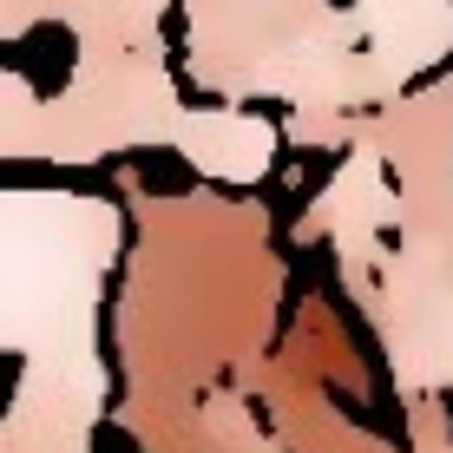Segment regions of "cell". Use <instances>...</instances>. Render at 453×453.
<instances>
[{
    "label": "cell",
    "instance_id": "obj_2",
    "mask_svg": "<svg viewBox=\"0 0 453 453\" xmlns=\"http://www.w3.org/2000/svg\"><path fill=\"white\" fill-rule=\"evenodd\" d=\"M184 80L204 99L368 112L349 0H178Z\"/></svg>",
    "mask_w": 453,
    "mask_h": 453
},
{
    "label": "cell",
    "instance_id": "obj_6",
    "mask_svg": "<svg viewBox=\"0 0 453 453\" xmlns=\"http://www.w3.org/2000/svg\"><path fill=\"white\" fill-rule=\"evenodd\" d=\"M171 151H178L197 178L250 191V184H263L276 171V158H283V119L257 112V105H243V99H204V105L191 99Z\"/></svg>",
    "mask_w": 453,
    "mask_h": 453
},
{
    "label": "cell",
    "instance_id": "obj_4",
    "mask_svg": "<svg viewBox=\"0 0 453 453\" xmlns=\"http://www.w3.org/2000/svg\"><path fill=\"white\" fill-rule=\"evenodd\" d=\"M395 217H401V191H395L388 158L368 145V138H349V145L335 151L329 184L303 204L296 237L303 243H329L335 276H342V289H349V283H362L368 263L381 257V243L395 237Z\"/></svg>",
    "mask_w": 453,
    "mask_h": 453
},
{
    "label": "cell",
    "instance_id": "obj_5",
    "mask_svg": "<svg viewBox=\"0 0 453 453\" xmlns=\"http://www.w3.org/2000/svg\"><path fill=\"white\" fill-rule=\"evenodd\" d=\"M368 112L453 59V0H349Z\"/></svg>",
    "mask_w": 453,
    "mask_h": 453
},
{
    "label": "cell",
    "instance_id": "obj_3",
    "mask_svg": "<svg viewBox=\"0 0 453 453\" xmlns=\"http://www.w3.org/2000/svg\"><path fill=\"white\" fill-rule=\"evenodd\" d=\"M184 80L171 66V46H80L73 80L40 99V158L46 165H99L112 151L178 145L184 125Z\"/></svg>",
    "mask_w": 453,
    "mask_h": 453
},
{
    "label": "cell",
    "instance_id": "obj_7",
    "mask_svg": "<svg viewBox=\"0 0 453 453\" xmlns=\"http://www.w3.org/2000/svg\"><path fill=\"white\" fill-rule=\"evenodd\" d=\"M165 7L178 0H13L7 40L27 34L34 20H59L80 46H145L165 40Z\"/></svg>",
    "mask_w": 453,
    "mask_h": 453
},
{
    "label": "cell",
    "instance_id": "obj_1",
    "mask_svg": "<svg viewBox=\"0 0 453 453\" xmlns=\"http://www.w3.org/2000/svg\"><path fill=\"white\" fill-rule=\"evenodd\" d=\"M349 138L381 151L401 191L395 237L349 296L381 342L395 395L453 401V73H427L374 112H283V145L342 151Z\"/></svg>",
    "mask_w": 453,
    "mask_h": 453
}]
</instances>
